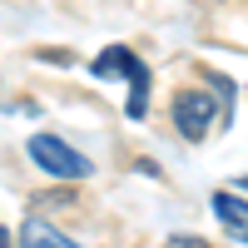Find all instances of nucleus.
Instances as JSON below:
<instances>
[{
  "mask_svg": "<svg viewBox=\"0 0 248 248\" xmlns=\"http://www.w3.org/2000/svg\"><path fill=\"white\" fill-rule=\"evenodd\" d=\"M30 159H35L50 179H90V174H94V164L79 154V149H70L60 134H35V139H30Z\"/></svg>",
  "mask_w": 248,
  "mask_h": 248,
  "instance_id": "obj_1",
  "label": "nucleus"
},
{
  "mask_svg": "<svg viewBox=\"0 0 248 248\" xmlns=\"http://www.w3.org/2000/svg\"><path fill=\"white\" fill-rule=\"evenodd\" d=\"M169 119H174V129L189 139V144H199L203 134L214 129V119H218V99H214V94H203V90H179V94H174Z\"/></svg>",
  "mask_w": 248,
  "mask_h": 248,
  "instance_id": "obj_2",
  "label": "nucleus"
},
{
  "mask_svg": "<svg viewBox=\"0 0 248 248\" xmlns=\"http://www.w3.org/2000/svg\"><path fill=\"white\" fill-rule=\"evenodd\" d=\"M134 65H139V55H134L129 45H109V50H99V55H94V65H90V70H94V79H119V75L129 79Z\"/></svg>",
  "mask_w": 248,
  "mask_h": 248,
  "instance_id": "obj_3",
  "label": "nucleus"
},
{
  "mask_svg": "<svg viewBox=\"0 0 248 248\" xmlns=\"http://www.w3.org/2000/svg\"><path fill=\"white\" fill-rule=\"evenodd\" d=\"M20 248H79L75 238H65L55 229V223H45V218H25L20 223Z\"/></svg>",
  "mask_w": 248,
  "mask_h": 248,
  "instance_id": "obj_4",
  "label": "nucleus"
},
{
  "mask_svg": "<svg viewBox=\"0 0 248 248\" xmlns=\"http://www.w3.org/2000/svg\"><path fill=\"white\" fill-rule=\"evenodd\" d=\"M214 214L223 218V229H229L238 243H248V203L238 194H214Z\"/></svg>",
  "mask_w": 248,
  "mask_h": 248,
  "instance_id": "obj_5",
  "label": "nucleus"
},
{
  "mask_svg": "<svg viewBox=\"0 0 248 248\" xmlns=\"http://www.w3.org/2000/svg\"><path fill=\"white\" fill-rule=\"evenodd\" d=\"M124 114H129V119L149 114V65H144V60L129 70V105H124Z\"/></svg>",
  "mask_w": 248,
  "mask_h": 248,
  "instance_id": "obj_6",
  "label": "nucleus"
},
{
  "mask_svg": "<svg viewBox=\"0 0 248 248\" xmlns=\"http://www.w3.org/2000/svg\"><path fill=\"white\" fill-rule=\"evenodd\" d=\"M164 248H214V243H203V238H194V233H179V238H169Z\"/></svg>",
  "mask_w": 248,
  "mask_h": 248,
  "instance_id": "obj_7",
  "label": "nucleus"
},
{
  "mask_svg": "<svg viewBox=\"0 0 248 248\" xmlns=\"http://www.w3.org/2000/svg\"><path fill=\"white\" fill-rule=\"evenodd\" d=\"M0 248H10V233H5V229H0Z\"/></svg>",
  "mask_w": 248,
  "mask_h": 248,
  "instance_id": "obj_8",
  "label": "nucleus"
}]
</instances>
